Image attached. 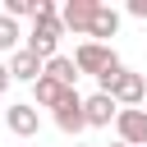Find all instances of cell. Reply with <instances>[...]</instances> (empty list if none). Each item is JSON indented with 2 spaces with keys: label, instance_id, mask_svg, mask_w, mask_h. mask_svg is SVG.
<instances>
[{
  "label": "cell",
  "instance_id": "6da1fadb",
  "mask_svg": "<svg viewBox=\"0 0 147 147\" xmlns=\"http://www.w3.org/2000/svg\"><path fill=\"white\" fill-rule=\"evenodd\" d=\"M60 37H64L60 18H32V32H28L23 51H32V55H37L41 64H46L51 55H60Z\"/></svg>",
  "mask_w": 147,
  "mask_h": 147
},
{
  "label": "cell",
  "instance_id": "7a4b0ae2",
  "mask_svg": "<svg viewBox=\"0 0 147 147\" xmlns=\"http://www.w3.org/2000/svg\"><path fill=\"white\" fill-rule=\"evenodd\" d=\"M69 60H74V69H78V78H83V74H92V78H96V74H101L106 64H115L119 55H115L110 46H96V41H83V46H78V51L69 55Z\"/></svg>",
  "mask_w": 147,
  "mask_h": 147
},
{
  "label": "cell",
  "instance_id": "3957f363",
  "mask_svg": "<svg viewBox=\"0 0 147 147\" xmlns=\"http://www.w3.org/2000/svg\"><path fill=\"white\" fill-rule=\"evenodd\" d=\"M142 96H147V78H142V74H129V69H124V74L115 78V87H110V101H115L119 110H138Z\"/></svg>",
  "mask_w": 147,
  "mask_h": 147
},
{
  "label": "cell",
  "instance_id": "277c9868",
  "mask_svg": "<svg viewBox=\"0 0 147 147\" xmlns=\"http://www.w3.org/2000/svg\"><path fill=\"white\" fill-rule=\"evenodd\" d=\"M55 129L60 133H83L87 124H83V96H78V87H69L60 101H55Z\"/></svg>",
  "mask_w": 147,
  "mask_h": 147
},
{
  "label": "cell",
  "instance_id": "5b68a950",
  "mask_svg": "<svg viewBox=\"0 0 147 147\" xmlns=\"http://www.w3.org/2000/svg\"><path fill=\"white\" fill-rule=\"evenodd\" d=\"M115 133H119L124 147H147V110H119Z\"/></svg>",
  "mask_w": 147,
  "mask_h": 147
},
{
  "label": "cell",
  "instance_id": "8992f818",
  "mask_svg": "<svg viewBox=\"0 0 147 147\" xmlns=\"http://www.w3.org/2000/svg\"><path fill=\"white\" fill-rule=\"evenodd\" d=\"M115 115H119V106H115L106 92H92V96H83V124H87V129H106Z\"/></svg>",
  "mask_w": 147,
  "mask_h": 147
},
{
  "label": "cell",
  "instance_id": "52a82bcc",
  "mask_svg": "<svg viewBox=\"0 0 147 147\" xmlns=\"http://www.w3.org/2000/svg\"><path fill=\"white\" fill-rule=\"evenodd\" d=\"M96 5H101V0H64V9H60V28H64V32H87Z\"/></svg>",
  "mask_w": 147,
  "mask_h": 147
},
{
  "label": "cell",
  "instance_id": "ba28073f",
  "mask_svg": "<svg viewBox=\"0 0 147 147\" xmlns=\"http://www.w3.org/2000/svg\"><path fill=\"white\" fill-rule=\"evenodd\" d=\"M5 124H9V133H18V138H37V129H41V119H37V106H32V101L9 106V110H5Z\"/></svg>",
  "mask_w": 147,
  "mask_h": 147
},
{
  "label": "cell",
  "instance_id": "9c48e42d",
  "mask_svg": "<svg viewBox=\"0 0 147 147\" xmlns=\"http://www.w3.org/2000/svg\"><path fill=\"white\" fill-rule=\"evenodd\" d=\"M119 32V14L110 9V5H96V14H92V23H87V37L96 41V46H106L110 37Z\"/></svg>",
  "mask_w": 147,
  "mask_h": 147
},
{
  "label": "cell",
  "instance_id": "30bf717a",
  "mask_svg": "<svg viewBox=\"0 0 147 147\" xmlns=\"http://www.w3.org/2000/svg\"><path fill=\"white\" fill-rule=\"evenodd\" d=\"M5 69H9V78H14V83H37V78H41V60H37L32 51H23V46L9 55V64H5Z\"/></svg>",
  "mask_w": 147,
  "mask_h": 147
},
{
  "label": "cell",
  "instance_id": "8fae6325",
  "mask_svg": "<svg viewBox=\"0 0 147 147\" xmlns=\"http://www.w3.org/2000/svg\"><path fill=\"white\" fill-rule=\"evenodd\" d=\"M41 74H46L51 83H60V87H74V83H78V69H74L69 55H51V60L41 64Z\"/></svg>",
  "mask_w": 147,
  "mask_h": 147
},
{
  "label": "cell",
  "instance_id": "7c38bea8",
  "mask_svg": "<svg viewBox=\"0 0 147 147\" xmlns=\"http://www.w3.org/2000/svg\"><path fill=\"white\" fill-rule=\"evenodd\" d=\"M32 92H37V106H46V110H55V101H60V96H64L69 87H60V83H51V78L41 74V78L32 83Z\"/></svg>",
  "mask_w": 147,
  "mask_h": 147
},
{
  "label": "cell",
  "instance_id": "4fadbf2b",
  "mask_svg": "<svg viewBox=\"0 0 147 147\" xmlns=\"http://www.w3.org/2000/svg\"><path fill=\"white\" fill-rule=\"evenodd\" d=\"M18 37H23V32H18V23L0 14V51H9V55H14V51H18Z\"/></svg>",
  "mask_w": 147,
  "mask_h": 147
},
{
  "label": "cell",
  "instance_id": "5bb4252c",
  "mask_svg": "<svg viewBox=\"0 0 147 147\" xmlns=\"http://www.w3.org/2000/svg\"><path fill=\"white\" fill-rule=\"evenodd\" d=\"M5 18H37V0H5Z\"/></svg>",
  "mask_w": 147,
  "mask_h": 147
},
{
  "label": "cell",
  "instance_id": "9a60e30c",
  "mask_svg": "<svg viewBox=\"0 0 147 147\" xmlns=\"http://www.w3.org/2000/svg\"><path fill=\"white\" fill-rule=\"evenodd\" d=\"M119 74H124V64H119V60H115V64H106V69L96 74V83H101L96 92H106V96H110V87H115V78H119Z\"/></svg>",
  "mask_w": 147,
  "mask_h": 147
},
{
  "label": "cell",
  "instance_id": "2e32d148",
  "mask_svg": "<svg viewBox=\"0 0 147 147\" xmlns=\"http://www.w3.org/2000/svg\"><path fill=\"white\" fill-rule=\"evenodd\" d=\"M129 14L133 18H147V0H129Z\"/></svg>",
  "mask_w": 147,
  "mask_h": 147
},
{
  "label": "cell",
  "instance_id": "e0dca14e",
  "mask_svg": "<svg viewBox=\"0 0 147 147\" xmlns=\"http://www.w3.org/2000/svg\"><path fill=\"white\" fill-rule=\"evenodd\" d=\"M9 83H14V78H9V69H5V64H0V96H5V92H9Z\"/></svg>",
  "mask_w": 147,
  "mask_h": 147
},
{
  "label": "cell",
  "instance_id": "ac0fdd59",
  "mask_svg": "<svg viewBox=\"0 0 147 147\" xmlns=\"http://www.w3.org/2000/svg\"><path fill=\"white\" fill-rule=\"evenodd\" d=\"M110 147H124V142H110Z\"/></svg>",
  "mask_w": 147,
  "mask_h": 147
},
{
  "label": "cell",
  "instance_id": "d6986e66",
  "mask_svg": "<svg viewBox=\"0 0 147 147\" xmlns=\"http://www.w3.org/2000/svg\"><path fill=\"white\" fill-rule=\"evenodd\" d=\"M74 147H83V142H74Z\"/></svg>",
  "mask_w": 147,
  "mask_h": 147
},
{
  "label": "cell",
  "instance_id": "ffe728a7",
  "mask_svg": "<svg viewBox=\"0 0 147 147\" xmlns=\"http://www.w3.org/2000/svg\"><path fill=\"white\" fill-rule=\"evenodd\" d=\"M142 101H147V96H142Z\"/></svg>",
  "mask_w": 147,
  "mask_h": 147
}]
</instances>
